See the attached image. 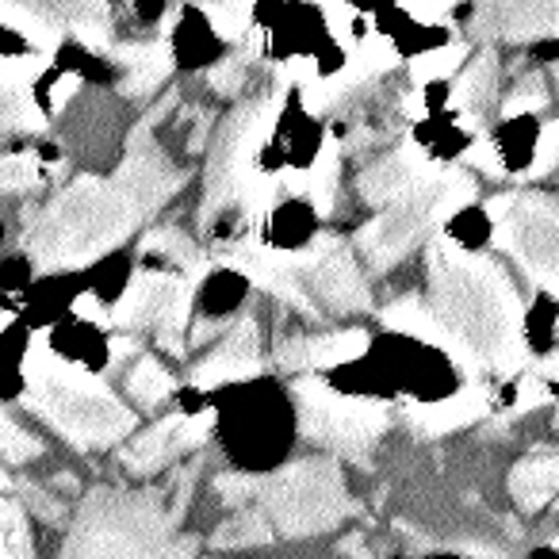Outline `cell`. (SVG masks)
Here are the masks:
<instances>
[{
    "label": "cell",
    "instance_id": "obj_16",
    "mask_svg": "<svg viewBox=\"0 0 559 559\" xmlns=\"http://www.w3.org/2000/svg\"><path fill=\"white\" fill-rule=\"evenodd\" d=\"M368 353L365 330H337V334H314V337H288L276 342L272 360L280 372H319V368H337Z\"/></svg>",
    "mask_w": 559,
    "mask_h": 559
},
{
    "label": "cell",
    "instance_id": "obj_32",
    "mask_svg": "<svg viewBox=\"0 0 559 559\" xmlns=\"http://www.w3.org/2000/svg\"><path fill=\"white\" fill-rule=\"evenodd\" d=\"M43 180L39 154H0V192H32Z\"/></svg>",
    "mask_w": 559,
    "mask_h": 559
},
{
    "label": "cell",
    "instance_id": "obj_5",
    "mask_svg": "<svg viewBox=\"0 0 559 559\" xmlns=\"http://www.w3.org/2000/svg\"><path fill=\"white\" fill-rule=\"evenodd\" d=\"M284 88L288 78L280 73V85L272 93L257 96V100L234 108L223 119V127L211 139V154H207V177H203V203H200V226L211 230L215 218H223L226 211H241V215H257V211L269 207L272 185L261 173V146L264 134L272 127L280 100H284Z\"/></svg>",
    "mask_w": 559,
    "mask_h": 559
},
{
    "label": "cell",
    "instance_id": "obj_20",
    "mask_svg": "<svg viewBox=\"0 0 559 559\" xmlns=\"http://www.w3.org/2000/svg\"><path fill=\"white\" fill-rule=\"evenodd\" d=\"M498 100V55L490 47L475 50L467 58L464 73L452 81V108L464 111L472 131H483V116L495 108Z\"/></svg>",
    "mask_w": 559,
    "mask_h": 559
},
{
    "label": "cell",
    "instance_id": "obj_30",
    "mask_svg": "<svg viewBox=\"0 0 559 559\" xmlns=\"http://www.w3.org/2000/svg\"><path fill=\"white\" fill-rule=\"evenodd\" d=\"M35 456H43L39 437L27 433L9 411H0V464H32Z\"/></svg>",
    "mask_w": 559,
    "mask_h": 559
},
{
    "label": "cell",
    "instance_id": "obj_18",
    "mask_svg": "<svg viewBox=\"0 0 559 559\" xmlns=\"http://www.w3.org/2000/svg\"><path fill=\"white\" fill-rule=\"evenodd\" d=\"M111 62L123 70L119 93H123L127 100H150V96H157V88L169 81L173 50H169V43H165V35L162 39L116 43V47H111Z\"/></svg>",
    "mask_w": 559,
    "mask_h": 559
},
{
    "label": "cell",
    "instance_id": "obj_11",
    "mask_svg": "<svg viewBox=\"0 0 559 559\" xmlns=\"http://www.w3.org/2000/svg\"><path fill=\"white\" fill-rule=\"evenodd\" d=\"M192 292H195V280H188L185 272L139 269L131 284H127V292L119 296V304L111 307V326L127 330V334L154 330L157 345L169 357H185Z\"/></svg>",
    "mask_w": 559,
    "mask_h": 559
},
{
    "label": "cell",
    "instance_id": "obj_38",
    "mask_svg": "<svg viewBox=\"0 0 559 559\" xmlns=\"http://www.w3.org/2000/svg\"><path fill=\"white\" fill-rule=\"evenodd\" d=\"M544 403H551V388H548V380H540L536 372H525L518 380V406H513V414H521V411H536V406H544Z\"/></svg>",
    "mask_w": 559,
    "mask_h": 559
},
{
    "label": "cell",
    "instance_id": "obj_44",
    "mask_svg": "<svg viewBox=\"0 0 559 559\" xmlns=\"http://www.w3.org/2000/svg\"><path fill=\"white\" fill-rule=\"evenodd\" d=\"M556 429H559V411H556Z\"/></svg>",
    "mask_w": 559,
    "mask_h": 559
},
{
    "label": "cell",
    "instance_id": "obj_26",
    "mask_svg": "<svg viewBox=\"0 0 559 559\" xmlns=\"http://www.w3.org/2000/svg\"><path fill=\"white\" fill-rule=\"evenodd\" d=\"M284 185H292V192L307 195L314 207L326 215L334 207V195H337V146L330 142L326 150L319 154V162H311V169L304 173H288Z\"/></svg>",
    "mask_w": 559,
    "mask_h": 559
},
{
    "label": "cell",
    "instance_id": "obj_28",
    "mask_svg": "<svg viewBox=\"0 0 559 559\" xmlns=\"http://www.w3.org/2000/svg\"><path fill=\"white\" fill-rule=\"evenodd\" d=\"M0 559H35L24 506L0 490Z\"/></svg>",
    "mask_w": 559,
    "mask_h": 559
},
{
    "label": "cell",
    "instance_id": "obj_19",
    "mask_svg": "<svg viewBox=\"0 0 559 559\" xmlns=\"http://www.w3.org/2000/svg\"><path fill=\"white\" fill-rule=\"evenodd\" d=\"M490 388L487 383H467L464 391L441 399V403H414L406 406V421L414 426V433L421 437H444L456 433L464 426H475L490 414Z\"/></svg>",
    "mask_w": 559,
    "mask_h": 559
},
{
    "label": "cell",
    "instance_id": "obj_23",
    "mask_svg": "<svg viewBox=\"0 0 559 559\" xmlns=\"http://www.w3.org/2000/svg\"><path fill=\"white\" fill-rule=\"evenodd\" d=\"M55 12L66 27V39H78L81 47L111 55V4L108 0H55Z\"/></svg>",
    "mask_w": 559,
    "mask_h": 559
},
{
    "label": "cell",
    "instance_id": "obj_2",
    "mask_svg": "<svg viewBox=\"0 0 559 559\" xmlns=\"http://www.w3.org/2000/svg\"><path fill=\"white\" fill-rule=\"evenodd\" d=\"M429 314L437 349L472 376H513L525 368V307L510 272L490 253L460 249L449 238L426 246Z\"/></svg>",
    "mask_w": 559,
    "mask_h": 559
},
{
    "label": "cell",
    "instance_id": "obj_3",
    "mask_svg": "<svg viewBox=\"0 0 559 559\" xmlns=\"http://www.w3.org/2000/svg\"><path fill=\"white\" fill-rule=\"evenodd\" d=\"M185 506L169 490L100 487L85 495L58 559H192L195 540L180 533Z\"/></svg>",
    "mask_w": 559,
    "mask_h": 559
},
{
    "label": "cell",
    "instance_id": "obj_36",
    "mask_svg": "<svg viewBox=\"0 0 559 559\" xmlns=\"http://www.w3.org/2000/svg\"><path fill=\"white\" fill-rule=\"evenodd\" d=\"M464 165H472V169H479L483 177H502V154H498V146L487 139V134H479V139L472 142V146L464 150Z\"/></svg>",
    "mask_w": 559,
    "mask_h": 559
},
{
    "label": "cell",
    "instance_id": "obj_34",
    "mask_svg": "<svg viewBox=\"0 0 559 559\" xmlns=\"http://www.w3.org/2000/svg\"><path fill=\"white\" fill-rule=\"evenodd\" d=\"M246 78H249V55H230L223 62H215V70L207 73V85L215 88L218 96H238L246 88Z\"/></svg>",
    "mask_w": 559,
    "mask_h": 559
},
{
    "label": "cell",
    "instance_id": "obj_15",
    "mask_svg": "<svg viewBox=\"0 0 559 559\" xmlns=\"http://www.w3.org/2000/svg\"><path fill=\"white\" fill-rule=\"evenodd\" d=\"M437 169H441V165L429 162L421 150L399 146V150H391V154L376 157L368 169H360L357 188L372 207H388L399 195L414 192V188L426 185L429 177H437Z\"/></svg>",
    "mask_w": 559,
    "mask_h": 559
},
{
    "label": "cell",
    "instance_id": "obj_7",
    "mask_svg": "<svg viewBox=\"0 0 559 559\" xmlns=\"http://www.w3.org/2000/svg\"><path fill=\"white\" fill-rule=\"evenodd\" d=\"M475 195V177L464 173V165H441L437 177L418 185L414 192L399 195L395 203L380 207V218L357 234V249L372 272H388L399 264L444 215L467 203Z\"/></svg>",
    "mask_w": 559,
    "mask_h": 559
},
{
    "label": "cell",
    "instance_id": "obj_27",
    "mask_svg": "<svg viewBox=\"0 0 559 559\" xmlns=\"http://www.w3.org/2000/svg\"><path fill=\"white\" fill-rule=\"evenodd\" d=\"M173 391H177V376L157 357H139L131 372H127V395H131V403H139L142 411H154Z\"/></svg>",
    "mask_w": 559,
    "mask_h": 559
},
{
    "label": "cell",
    "instance_id": "obj_25",
    "mask_svg": "<svg viewBox=\"0 0 559 559\" xmlns=\"http://www.w3.org/2000/svg\"><path fill=\"white\" fill-rule=\"evenodd\" d=\"M272 540H276V533H272L269 518H264L257 502L230 510V518H226L223 525L215 528V536H211V544H215V548H223V551L261 548V544H272Z\"/></svg>",
    "mask_w": 559,
    "mask_h": 559
},
{
    "label": "cell",
    "instance_id": "obj_4",
    "mask_svg": "<svg viewBox=\"0 0 559 559\" xmlns=\"http://www.w3.org/2000/svg\"><path fill=\"white\" fill-rule=\"evenodd\" d=\"M24 406L81 452L111 449V444L127 441L139 426L131 406L100 376L66 365L50 353L47 330L35 337L32 353H27Z\"/></svg>",
    "mask_w": 559,
    "mask_h": 559
},
{
    "label": "cell",
    "instance_id": "obj_13",
    "mask_svg": "<svg viewBox=\"0 0 559 559\" xmlns=\"http://www.w3.org/2000/svg\"><path fill=\"white\" fill-rule=\"evenodd\" d=\"M472 35L487 43L559 39V0H483L472 16Z\"/></svg>",
    "mask_w": 559,
    "mask_h": 559
},
{
    "label": "cell",
    "instance_id": "obj_8",
    "mask_svg": "<svg viewBox=\"0 0 559 559\" xmlns=\"http://www.w3.org/2000/svg\"><path fill=\"white\" fill-rule=\"evenodd\" d=\"M498 249L518 261L536 288L559 299V195L502 192L487 203Z\"/></svg>",
    "mask_w": 559,
    "mask_h": 559
},
{
    "label": "cell",
    "instance_id": "obj_21",
    "mask_svg": "<svg viewBox=\"0 0 559 559\" xmlns=\"http://www.w3.org/2000/svg\"><path fill=\"white\" fill-rule=\"evenodd\" d=\"M0 24L20 32L43 55H55L66 39V27L55 12V0H0Z\"/></svg>",
    "mask_w": 559,
    "mask_h": 559
},
{
    "label": "cell",
    "instance_id": "obj_6",
    "mask_svg": "<svg viewBox=\"0 0 559 559\" xmlns=\"http://www.w3.org/2000/svg\"><path fill=\"white\" fill-rule=\"evenodd\" d=\"M253 502L269 518L272 533L288 540L322 536L353 513L345 472L330 456H307L272 475H261Z\"/></svg>",
    "mask_w": 559,
    "mask_h": 559
},
{
    "label": "cell",
    "instance_id": "obj_35",
    "mask_svg": "<svg viewBox=\"0 0 559 559\" xmlns=\"http://www.w3.org/2000/svg\"><path fill=\"white\" fill-rule=\"evenodd\" d=\"M559 169V119L540 127V139H536V162L528 165V177H548Z\"/></svg>",
    "mask_w": 559,
    "mask_h": 559
},
{
    "label": "cell",
    "instance_id": "obj_14",
    "mask_svg": "<svg viewBox=\"0 0 559 559\" xmlns=\"http://www.w3.org/2000/svg\"><path fill=\"white\" fill-rule=\"evenodd\" d=\"M264 372L261 360V326H257L253 314H241L230 322V330H223V342L192 368L195 388H223V383L238 380H257Z\"/></svg>",
    "mask_w": 559,
    "mask_h": 559
},
{
    "label": "cell",
    "instance_id": "obj_12",
    "mask_svg": "<svg viewBox=\"0 0 559 559\" xmlns=\"http://www.w3.org/2000/svg\"><path fill=\"white\" fill-rule=\"evenodd\" d=\"M215 426V411H200V414H165L162 421H154L142 433L127 437V444L119 449V464L131 475H154L162 467H169L173 460H180L185 452L200 449L211 437Z\"/></svg>",
    "mask_w": 559,
    "mask_h": 559
},
{
    "label": "cell",
    "instance_id": "obj_42",
    "mask_svg": "<svg viewBox=\"0 0 559 559\" xmlns=\"http://www.w3.org/2000/svg\"><path fill=\"white\" fill-rule=\"evenodd\" d=\"M551 81H556V100H559V62L551 66Z\"/></svg>",
    "mask_w": 559,
    "mask_h": 559
},
{
    "label": "cell",
    "instance_id": "obj_9",
    "mask_svg": "<svg viewBox=\"0 0 559 559\" xmlns=\"http://www.w3.org/2000/svg\"><path fill=\"white\" fill-rule=\"evenodd\" d=\"M299 429L307 441L337 452V456L365 460L380 444V437L391 426V411L376 399L342 395L319 376H307L296 383Z\"/></svg>",
    "mask_w": 559,
    "mask_h": 559
},
{
    "label": "cell",
    "instance_id": "obj_39",
    "mask_svg": "<svg viewBox=\"0 0 559 559\" xmlns=\"http://www.w3.org/2000/svg\"><path fill=\"white\" fill-rule=\"evenodd\" d=\"M73 314L85 322H100V326H108L111 322V311H104V304L96 296H81L78 304H73Z\"/></svg>",
    "mask_w": 559,
    "mask_h": 559
},
{
    "label": "cell",
    "instance_id": "obj_24",
    "mask_svg": "<svg viewBox=\"0 0 559 559\" xmlns=\"http://www.w3.org/2000/svg\"><path fill=\"white\" fill-rule=\"evenodd\" d=\"M142 253L165 257V261H173L188 280H195V284H200V276L207 272V253H203V249L195 246L180 226H169V223L154 226V230L142 238Z\"/></svg>",
    "mask_w": 559,
    "mask_h": 559
},
{
    "label": "cell",
    "instance_id": "obj_17",
    "mask_svg": "<svg viewBox=\"0 0 559 559\" xmlns=\"http://www.w3.org/2000/svg\"><path fill=\"white\" fill-rule=\"evenodd\" d=\"M47 58H0V131H43L47 116L35 104L32 85Z\"/></svg>",
    "mask_w": 559,
    "mask_h": 559
},
{
    "label": "cell",
    "instance_id": "obj_1",
    "mask_svg": "<svg viewBox=\"0 0 559 559\" xmlns=\"http://www.w3.org/2000/svg\"><path fill=\"white\" fill-rule=\"evenodd\" d=\"M185 173L157 150L150 123L127 139V157L111 177H78L55 192L27 223V257L39 272L85 269L119 249L154 211L177 195Z\"/></svg>",
    "mask_w": 559,
    "mask_h": 559
},
{
    "label": "cell",
    "instance_id": "obj_29",
    "mask_svg": "<svg viewBox=\"0 0 559 559\" xmlns=\"http://www.w3.org/2000/svg\"><path fill=\"white\" fill-rule=\"evenodd\" d=\"M253 4L257 0H207L203 12H207L211 27H215L226 43H238L241 35H249V24H253Z\"/></svg>",
    "mask_w": 559,
    "mask_h": 559
},
{
    "label": "cell",
    "instance_id": "obj_22",
    "mask_svg": "<svg viewBox=\"0 0 559 559\" xmlns=\"http://www.w3.org/2000/svg\"><path fill=\"white\" fill-rule=\"evenodd\" d=\"M510 495L518 510H544L559 495V452H536V456L518 460L510 472Z\"/></svg>",
    "mask_w": 559,
    "mask_h": 559
},
{
    "label": "cell",
    "instance_id": "obj_45",
    "mask_svg": "<svg viewBox=\"0 0 559 559\" xmlns=\"http://www.w3.org/2000/svg\"><path fill=\"white\" fill-rule=\"evenodd\" d=\"M556 548H559V536H556Z\"/></svg>",
    "mask_w": 559,
    "mask_h": 559
},
{
    "label": "cell",
    "instance_id": "obj_41",
    "mask_svg": "<svg viewBox=\"0 0 559 559\" xmlns=\"http://www.w3.org/2000/svg\"><path fill=\"white\" fill-rule=\"evenodd\" d=\"M540 380H548V383H559V349L556 353H548V357L540 360V365L533 368Z\"/></svg>",
    "mask_w": 559,
    "mask_h": 559
},
{
    "label": "cell",
    "instance_id": "obj_43",
    "mask_svg": "<svg viewBox=\"0 0 559 559\" xmlns=\"http://www.w3.org/2000/svg\"><path fill=\"white\" fill-rule=\"evenodd\" d=\"M9 322H12V314H9V311H0V330L9 326Z\"/></svg>",
    "mask_w": 559,
    "mask_h": 559
},
{
    "label": "cell",
    "instance_id": "obj_33",
    "mask_svg": "<svg viewBox=\"0 0 559 559\" xmlns=\"http://www.w3.org/2000/svg\"><path fill=\"white\" fill-rule=\"evenodd\" d=\"M464 62H467V47H460V43H449V47L421 55L418 62L411 66V81H414V85L444 81V78H452V73H456V66H464Z\"/></svg>",
    "mask_w": 559,
    "mask_h": 559
},
{
    "label": "cell",
    "instance_id": "obj_10",
    "mask_svg": "<svg viewBox=\"0 0 559 559\" xmlns=\"http://www.w3.org/2000/svg\"><path fill=\"white\" fill-rule=\"evenodd\" d=\"M284 269L296 280L311 307L322 314H365L372 311V288L365 284L353 249L334 234H322L304 249H284Z\"/></svg>",
    "mask_w": 559,
    "mask_h": 559
},
{
    "label": "cell",
    "instance_id": "obj_31",
    "mask_svg": "<svg viewBox=\"0 0 559 559\" xmlns=\"http://www.w3.org/2000/svg\"><path fill=\"white\" fill-rule=\"evenodd\" d=\"M548 100H551L548 81H544L540 73H525V78L513 81L510 93L498 100V111H502L506 119H518V116H528V111H540Z\"/></svg>",
    "mask_w": 559,
    "mask_h": 559
},
{
    "label": "cell",
    "instance_id": "obj_40",
    "mask_svg": "<svg viewBox=\"0 0 559 559\" xmlns=\"http://www.w3.org/2000/svg\"><path fill=\"white\" fill-rule=\"evenodd\" d=\"M460 0H411V12L414 16H421V20H437V16H444L449 9H456Z\"/></svg>",
    "mask_w": 559,
    "mask_h": 559
},
{
    "label": "cell",
    "instance_id": "obj_37",
    "mask_svg": "<svg viewBox=\"0 0 559 559\" xmlns=\"http://www.w3.org/2000/svg\"><path fill=\"white\" fill-rule=\"evenodd\" d=\"M20 490L27 495V506H32L35 518H39L43 525H58V521H66V502L58 495H50V490H43V487H32V483H20Z\"/></svg>",
    "mask_w": 559,
    "mask_h": 559
}]
</instances>
